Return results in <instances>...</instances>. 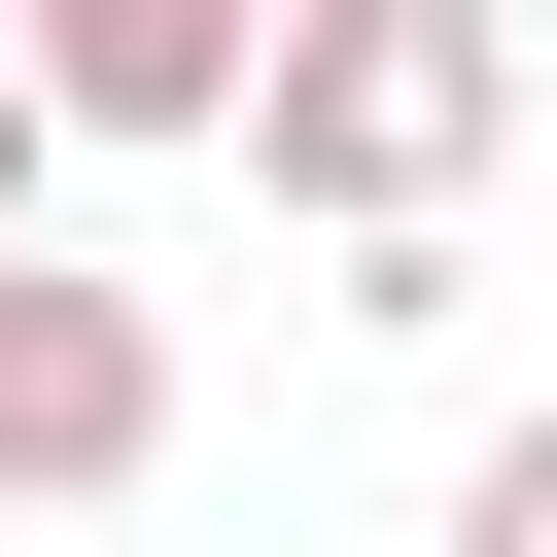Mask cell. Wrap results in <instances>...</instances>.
Returning a JSON list of instances; mask_svg holds the SVG:
<instances>
[{
  "instance_id": "6da1fadb",
  "label": "cell",
  "mask_w": 557,
  "mask_h": 557,
  "mask_svg": "<svg viewBox=\"0 0 557 557\" xmlns=\"http://www.w3.org/2000/svg\"><path fill=\"white\" fill-rule=\"evenodd\" d=\"M487 139H522V35H487V0H313L244 174L348 209V278H453V174H487Z\"/></svg>"
},
{
  "instance_id": "7a4b0ae2",
  "label": "cell",
  "mask_w": 557,
  "mask_h": 557,
  "mask_svg": "<svg viewBox=\"0 0 557 557\" xmlns=\"http://www.w3.org/2000/svg\"><path fill=\"white\" fill-rule=\"evenodd\" d=\"M139 453H174V313L70 278V244H0V522H104Z\"/></svg>"
},
{
  "instance_id": "3957f363",
  "label": "cell",
  "mask_w": 557,
  "mask_h": 557,
  "mask_svg": "<svg viewBox=\"0 0 557 557\" xmlns=\"http://www.w3.org/2000/svg\"><path fill=\"white\" fill-rule=\"evenodd\" d=\"M35 104L70 139H278V35L244 0H35Z\"/></svg>"
},
{
  "instance_id": "277c9868",
  "label": "cell",
  "mask_w": 557,
  "mask_h": 557,
  "mask_svg": "<svg viewBox=\"0 0 557 557\" xmlns=\"http://www.w3.org/2000/svg\"><path fill=\"white\" fill-rule=\"evenodd\" d=\"M453 557H557V418H522V453H453Z\"/></svg>"
},
{
  "instance_id": "5b68a950",
  "label": "cell",
  "mask_w": 557,
  "mask_h": 557,
  "mask_svg": "<svg viewBox=\"0 0 557 557\" xmlns=\"http://www.w3.org/2000/svg\"><path fill=\"white\" fill-rule=\"evenodd\" d=\"M35 174H70V104H35V35H0V244H35Z\"/></svg>"
}]
</instances>
